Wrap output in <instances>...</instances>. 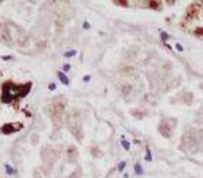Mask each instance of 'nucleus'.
Segmentation results:
<instances>
[{
    "label": "nucleus",
    "instance_id": "4468645a",
    "mask_svg": "<svg viewBox=\"0 0 203 178\" xmlns=\"http://www.w3.org/2000/svg\"><path fill=\"white\" fill-rule=\"evenodd\" d=\"M125 165H126V162H125V161L119 162V165H118V170H119V171H122L124 168H125Z\"/></svg>",
    "mask_w": 203,
    "mask_h": 178
},
{
    "label": "nucleus",
    "instance_id": "ddd939ff",
    "mask_svg": "<svg viewBox=\"0 0 203 178\" xmlns=\"http://www.w3.org/2000/svg\"><path fill=\"white\" fill-rule=\"evenodd\" d=\"M195 34L196 36H199V37H203V29H197L195 32Z\"/></svg>",
    "mask_w": 203,
    "mask_h": 178
},
{
    "label": "nucleus",
    "instance_id": "20e7f679",
    "mask_svg": "<svg viewBox=\"0 0 203 178\" xmlns=\"http://www.w3.org/2000/svg\"><path fill=\"white\" fill-rule=\"evenodd\" d=\"M1 131H3L4 134H11V133L16 131V127H13V124H6V125L1 127Z\"/></svg>",
    "mask_w": 203,
    "mask_h": 178
},
{
    "label": "nucleus",
    "instance_id": "f03ea898",
    "mask_svg": "<svg viewBox=\"0 0 203 178\" xmlns=\"http://www.w3.org/2000/svg\"><path fill=\"white\" fill-rule=\"evenodd\" d=\"M65 107V103L63 101V100H58V101H54L51 105H48L47 107V111L50 113V115L53 117V118H60V115H61V113H63V110H64Z\"/></svg>",
    "mask_w": 203,
    "mask_h": 178
},
{
    "label": "nucleus",
    "instance_id": "dca6fc26",
    "mask_svg": "<svg viewBox=\"0 0 203 178\" xmlns=\"http://www.w3.org/2000/svg\"><path fill=\"white\" fill-rule=\"evenodd\" d=\"M70 68H71V67H70V64H64V66H63V70H64V71H68Z\"/></svg>",
    "mask_w": 203,
    "mask_h": 178
},
{
    "label": "nucleus",
    "instance_id": "9d476101",
    "mask_svg": "<svg viewBox=\"0 0 203 178\" xmlns=\"http://www.w3.org/2000/svg\"><path fill=\"white\" fill-rule=\"evenodd\" d=\"M74 153L77 154V150H75L74 147H70V148H68V157H73V154H74Z\"/></svg>",
    "mask_w": 203,
    "mask_h": 178
},
{
    "label": "nucleus",
    "instance_id": "6e6552de",
    "mask_svg": "<svg viewBox=\"0 0 203 178\" xmlns=\"http://www.w3.org/2000/svg\"><path fill=\"white\" fill-rule=\"evenodd\" d=\"M77 54V51L75 50H70V51H65L64 53V57H67V58H70V57H73Z\"/></svg>",
    "mask_w": 203,
    "mask_h": 178
},
{
    "label": "nucleus",
    "instance_id": "7ed1b4c3",
    "mask_svg": "<svg viewBox=\"0 0 203 178\" xmlns=\"http://www.w3.org/2000/svg\"><path fill=\"white\" fill-rule=\"evenodd\" d=\"M171 120H162L161 124H159V133L162 134L163 137H171L172 134V128H173V124H169Z\"/></svg>",
    "mask_w": 203,
    "mask_h": 178
},
{
    "label": "nucleus",
    "instance_id": "a211bd4d",
    "mask_svg": "<svg viewBox=\"0 0 203 178\" xmlns=\"http://www.w3.org/2000/svg\"><path fill=\"white\" fill-rule=\"evenodd\" d=\"M48 90H56V84H54V83L48 84Z\"/></svg>",
    "mask_w": 203,
    "mask_h": 178
},
{
    "label": "nucleus",
    "instance_id": "412c9836",
    "mask_svg": "<svg viewBox=\"0 0 203 178\" xmlns=\"http://www.w3.org/2000/svg\"><path fill=\"white\" fill-rule=\"evenodd\" d=\"M89 78H91L89 76H84V78H82V80H84V81H89Z\"/></svg>",
    "mask_w": 203,
    "mask_h": 178
},
{
    "label": "nucleus",
    "instance_id": "39448f33",
    "mask_svg": "<svg viewBox=\"0 0 203 178\" xmlns=\"http://www.w3.org/2000/svg\"><path fill=\"white\" fill-rule=\"evenodd\" d=\"M197 9H199V4H196V3H195L192 7L189 9V11H187V16L190 17V19H192V17H195L196 14L199 13V10H197Z\"/></svg>",
    "mask_w": 203,
    "mask_h": 178
},
{
    "label": "nucleus",
    "instance_id": "6ab92c4d",
    "mask_svg": "<svg viewBox=\"0 0 203 178\" xmlns=\"http://www.w3.org/2000/svg\"><path fill=\"white\" fill-rule=\"evenodd\" d=\"M176 50H178V51H183V47H182V46H180V44H176Z\"/></svg>",
    "mask_w": 203,
    "mask_h": 178
},
{
    "label": "nucleus",
    "instance_id": "f257e3e1",
    "mask_svg": "<svg viewBox=\"0 0 203 178\" xmlns=\"http://www.w3.org/2000/svg\"><path fill=\"white\" fill-rule=\"evenodd\" d=\"M24 86H16L13 83H4L3 84V96H1V101L3 103H10L11 100L16 97H24L26 94L20 93V90H24Z\"/></svg>",
    "mask_w": 203,
    "mask_h": 178
},
{
    "label": "nucleus",
    "instance_id": "423d86ee",
    "mask_svg": "<svg viewBox=\"0 0 203 178\" xmlns=\"http://www.w3.org/2000/svg\"><path fill=\"white\" fill-rule=\"evenodd\" d=\"M57 77L60 78V81H61L63 84H65V86H68V84H70V80H68V77H67V76H65V74L63 73V71H58V73H57Z\"/></svg>",
    "mask_w": 203,
    "mask_h": 178
},
{
    "label": "nucleus",
    "instance_id": "1a4fd4ad",
    "mask_svg": "<svg viewBox=\"0 0 203 178\" xmlns=\"http://www.w3.org/2000/svg\"><path fill=\"white\" fill-rule=\"evenodd\" d=\"M135 172H136V174H142V167H141V164H135Z\"/></svg>",
    "mask_w": 203,
    "mask_h": 178
},
{
    "label": "nucleus",
    "instance_id": "f8f14e48",
    "mask_svg": "<svg viewBox=\"0 0 203 178\" xmlns=\"http://www.w3.org/2000/svg\"><path fill=\"white\" fill-rule=\"evenodd\" d=\"M6 171H7V174H10V175H13V174H14V170H13L10 165H6Z\"/></svg>",
    "mask_w": 203,
    "mask_h": 178
},
{
    "label": "nucleus",
    "instance_id": "9b49d317",
    "mask_svg": "<svg viewBox=\"0 0 203 178\" xmlns=\"http://www.w3.org/2000/svg\"><path fill=\"white\" fill-rule=\"evenodd\" d=\"M122 145H124V148H125V150H129V148H131V144L128 143V141H125V140H122Z\"/></svg>",
    "mask_w": 203,
    "mask_h": 178
},
{
    "label": "nucleus",
    "instance_id": "aec40b11",
    "mask_svg": "<svg viewBox=\"0 0 203 178\" xmlns=\"http://www.w3.org/2000/svg\"><path fill=\"white\" fill-rule=\"evenodd\" d=\"M82 27H84V29H89V23H87V22H85V23L82 24Z\"/></svg>",
    "mask_w": 203,
    "mask_h": 178
},
{
    "label": "nucleus",
    "instance_id": "2eb2a0df",
    "mask_svg": "<svg viewBox=\"0 0 203 178\" xmlns=\"http://www.w3.org/2000/svg\"><path fill=\"white\" fill-rule=\"evenodd\" d=\"M149 6H151V7H154V9H156V7H159V3H158V1H151V3H149Z\"/></svg>",
    "mask_w": 203,
    "mask_h": 178
},
{
    "label": "nucleus",
    "instance_id": "0eeeda50",
    "mask_svg": "<svg viewBox=\"0 0 203 178\" xmlns=\"http://www.w3.org/2000/svg\"><path fill=\"white\" fill-rule=\"evenodd\" d=\"M145 151H146V154H145V160H146V161H152V154H151V150H149V148L146 147Z\"/></svg>",
    "mask_w": 203,
    "mask_h": 178
},
{
    "label": "nucleus",
    "instance_id": "f3484780",
    "mask_svg": "<svg viewBox=\"0 0 203 178\" xmlns=\"http://www.w3.org/2000/svg\"><path fill=\"white\" fill-rule=\"evenodd\" d=\"M161 37H162V40L165 41L166 39H168V34H166V33H161Z\"/></svg>",
    "mask_w": 203,
    "mask_h": 178
}]
</instances>
